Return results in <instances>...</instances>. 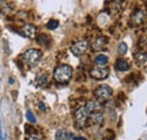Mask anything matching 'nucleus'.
Segmentation results:
<instances>
[{
  "mask_svg": "<svg viewBox=\"0 0 147 140\" xmlns=\"http://www.w3.org/2000/svg\"><path fill=\"white\" fill-rule=\"evenodd\" d=\"M92 124H95V125H101L103 123V120H104V116L101 112H95V113H91L90 114V119H88Z\"/></svg>",
  "mask_w": 147,
  "mask_h": 140,
  "instance_id": "obj_11",
  "label": "nucleus"
},
{
  "mask_svg": "<svg viewBox=\"0 0 147 140\" xmlns=\"http://www.w3.org/2000/svg\"><path fill=\"white\" fill-rule=\"evenodd\" d=\"M108 61H109V59H108V57L104 55V54H98V55L95 58V60H94V62H95V65H96L97 67H104V66L108 63Z\"/></svg>",
  "mask_w": 147,
  "mask_h": 140,
  "instance_id": "obj_15",
  "label": "nucleus"
},
{
  "mask_svg": "<svg viewBox=\"0 0 147 140\" xmlns=\"http://www.w3.org/2000/svg\"><path fill=\"white\" fill-rule=\"evenodd\" d=\"M22 34L28 38H35L36 37V27L31 24H26L22 27Z\"/></svg>",
  "mask_w": 147,
  "mask_h": 140,
  "instance_id": "obj_9",
  "label": "nucleus"
},
{
  "mask_svg": "<svg viewBox=\"0 0 147 140\" xmlns=\"http://www.w3.org/2000/svg\"><path fill=\"white\" fill-rule=\"evenodd\" d=\"M88 42L87 41H78L76 43H74L70 48V51L76 57H79V55H83L84 53L87 51L88 49Z\"/></svg>",
  "mask_w": 147,
  "mask_h": 140,
  "instance_id": "obj_7",
  "label": "nucleus"
},
{
  "mask_svg": "<svg viewBox=\"0 0 147 140\" xmlns=\"http://www.w3.org/2000/svg\"><path fill=\"white\" fill-rule=\"evenodd\" d=\"M55 80L59 84H67L73 77V68L68 65H60L53 72Z\"/></svg>",
  "mask_w": 147,
  "mask_h": 140,
  "instance_id": "obj_1",
  "label": "nucleus"
},
{
  "mask_svg": "<svg viewBox=\"0 0 147 140\" xmlns=\"http://www.w3.org/2000/svg\"><path fill=\"white\" fill-rule=\"evenodd\" d=\"M73 140H87L86 138H84V137H75Z\"/></svg>",
  "mask_w": 147,
  "mask_h": 140,
  "instance_id": "obj_22",
  "label": "nucleus"
},
{
  "mask_svg": "<svg viewBox=\"0 0 147 140\" xmlns=\"http://www.w3.org/2000/svg\"><path fill=\"white\" fill-rule=\"evenodd\" d=\"M58 26H59V22H58V20H55V19H51V20H49V22H48V24H47V27H48L49 30H55Z\"/></svg>",
  "mask_w": 147,
  "mask_h": 140,
  "instance_id": "obj_18",
  "label": "nucleus"
},
{
  "mask_svg": "<svg viewBox=\"0 0 147 140\" xmlns=\"http://www.w3.org/2000/svg\"><path fill=\"white\" fill-rule=\"evenodd\" d=\"M114 67H115V69L118 70V71H127L130 68V63H129L127 60L120 59V60H118L115 62V66Z\"/></svg>",
  "mask_w": 147,
  "mask_h": 140,
  "instance_id": "obj_13",
  "label": "nucleus"
},
{
  "mask_svg": "<svg viewBox=\"0 0 147 140\" xmlns=\"http://www.w3.org/2000/svg\"><path fill=\"white\" fill-rule=\"evenodd\" d=\"M134 58H135L137 65L142 66V65H144L147 61V52L146 51H138L134 55Z\"/></svg>",
  "mask_w": 147,
  "mask_h": 140,
  "instance_id": "obj_12",
  "label": "nucleus"
},
{
  "mask_svg": "<svg viewBox=\"0 0 147 140\" xmlns=\"http://www.w3.org/2000/svg\"><path fill=\"white\" fill-rule=\"evenodd\" d=\"M27 140H41V139H38V138H35V137H30Z\"/></svg>",
  "mask_w": 147,
  "mask_h": 140,
  "instance_id": "obj_23",
  "label": "nucleus"
},
{
  "mask_svg": "<svg viewBox=\"0 0 147 140\" xmlns=\"http://www.w3.org/2000/svg\"><path fill=\"white\" fill-rule=\"evenodd\" d=\"M85 107L87 108V111L90 113H95V112H100L101 108H102V105L98 101H95V100H92V101H88Z\"/></svg>",
  "mask_w": 147,
  "mask_h": 140,
  "instance_id": "obj_10",
  "label": "nucleus"
},
{
  "mask_svg": "<svg viewBox=\"0 0 147 140\" xmlns=\"http://www.w3.org/2000/svg\"><path fill=\"white\" fill-rule=\"evenodd\" d=\"M94 95L97 100L105 101V100H109L112 96V89L108 85H102V86H98L94 90Z\"/></svg>",
  "mask_w": 147,
  "mask_h": 140,
  "instance_id": "obj_5",
  "label": "nucleus"
},
{
  "mask_svg": "<svg viewBox=\"0 0 147 140\" xmlns=\"http://www.w3.org/2000/svg\"><path fill=\"white\" fill-rule=\"evenodd\" d=\"M0 140H5L3 131H2V124H1V116H0Z\"/></svg>",
  "mask_w": 147,
  "mask_h": 140,
  "instance_id": "obj_20",
  "label": "nucleus"
},
{
  "mask_svg": "<svg viewBox=\"0 0 147 140\" xmlns=\"http://www.w3.org/2000/svg\"><path fill=\"white\" fill-rule=\"evenodd\" d=\"M42 58V52L37 49H28L23 53V60L26 65L34 67L38 63V61Z\"/></svg>",
  "mask_w": 147,
  "mask_h": 140,
  "instance_id": "obj_2",
  "label": "nucleus"
},
{
  "mask_svg": "<svg viewBox=\"0 0 147 140\" xmlns=\"http://www.w3.org/2000/svg\"><path fill=\"white\" fill-rule=\"evenodd\" d=\"M48 81H49V76H48L47 73H43V75H41L40 77H37L36 85L37 86L43 87V86H45V85L48 84Z\"/></svg>",
  "mask_w": 147,
  "mask_h": 140,
  "instance_id": "obj_16",
  "label": "nucleus"
},
{
  "mask_svg": "<svg viewBox=\"0 0 147 140\" xmlns=\"http://www.w3.org/2000/svg\"><path fill=\"white\" fill-rule=\"evenodd\" d=\"M109 73H110L109 68H107V67H97V66L92 68L91 71H90V76L94 79H96V80H103V79L108 78Z\"/></svg>",
  "mask_w": 147,
  "mask_h": 140,
  "instance_id": "obj_4",
  "label": "nucleus"
},
{
  "mask_svg": "<svg viewBox=\"0 0 147 140\" xmlns=\"http://www.w3.org/2000/svg\"><path fill=\"white\" fill-rule=\"evenodd\" d=\"M90 114L91 113L87 111V108L85 107V105L84 106H80L75 112V121H76V123L79 127H85L87 121H88V119H90Z\"/></svg>",
  "mask_w": 147,
  "mask_h": 140,
  "instance_id": "obj_3",
  "label": "nucleus"
},
{
  "mask_svg": "<svg viewBox=\"0 0 147 140\" xmlns=\"http://www.w3.org/2000/svg\"><path fill=\"white\" fill-rule=\"evenodd\" d=\"M73 136L71 133L67 132L66 130H58L57 133H55V140H70Z\"/></svg>",
  "mask_w": 147,
  "mask_h": 140,
  "instance_id": "obj_14",
  "label": "nucleus"
},
{
  "mask_svg": "<svg viewBox=\"0 0 147 140\" xmlns=\"http://www.w3.org/2000/svg\"><path fill=\"white\" fill-rule=\"evenodd\" d=\"M146 16H147L146 9L139 8V9H137V10L131 15L130 22H131V24H132L134 26H139V25H142V24L145 22Z\"/></svg>",
  "mask_w": 147,
  "mask_h": 140,
  "instance_id": "obj_6",
  "label": "nucleus"
},
{
  "mask_svg": "<svg viewBox=\"0 0 147 140\" xmlns=\"http://www.w3.org/2000/svg\"><path fill=\"white\" fill-rule=\"evenodd\" d=\"M128 51V46H127V44L125 43V42H121L119 45H118V53L119 54H121V55H123V54H126Z\"/></svg>",
  "mask_w": 147,
  "mask_h": 140,
  "instance_id": "obj_17",
  "label": "nucleus"
},
{
  "mask_svg": "<svg viewBox=\"0 0 147 140\" xmlns=\"http://www.w3.org/2000/svg\"><path fill=\"white\" fill-rule=\"evenodd\" d=\"M26 119H27L31 123H35V121H36L34 114H33L31 111H27V112H26Z\"/></svg>",
  "mask_w": 147,
  "mask_h": 140,
  "instance_id": "obj_19",
  "label": "nucleus"
},
{
  "mask_svg": "<svg viewBox=\"0 0 147 140\" xmlns=\"http://www.w3.org/2000/svg\"><path fill=\"white\" fill-rule=\"evenodd\" d=\"M108 44V38L105 36H98L96 37L92 43L93 51H102Z\"/></svg>",
  "mask_w": 147,
  "mask_h": 140,
  "instance_id": "obj_8",
  "label": "nucleus"
},
{
  "mask_svg": "<svg viewBox=\"0 0 147 140\" xmlns=\"http://www.w3.org/2000/svg\"><path fill=\"white\" fill-rule=\"evenodd\" d=\"M38 108H40L41 111H45V110H47V106H45V105H44L43 103H42V102H41V103L38 104Z\"/></svg>",
  "mask_w": 147,
  "mask_h": 140,
  "instance_id": "obj_21",
  "label": "nucleus"
}]
</instances>
